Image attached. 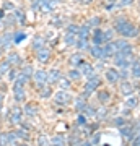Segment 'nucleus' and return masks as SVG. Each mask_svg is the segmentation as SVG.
Returning a JSON list of instances; mask_svg holds the SVG:
<instances>
[{
  "label": "nucleus",
  "mask_w": 140,
  "mask_h": 146,
  "mask_svg": "<svg viewBox=\"0 0 140 146\" xmlns=\"http://www.w3.org/2000/svg\"><path fill=\"white\" fill-rule=\"evenodd\" d=\"M114 29L119 34H122V37H137L139 36V28L132 25L130 21H127L125 18H117L114 25Z\"/></svg>",
  "instance_id": "nucleus-1"
},
{
  "label": "nucleus",
  "mask_w": 140,
  "mask_h": 146,
  "mask_svg": "<svg viewBox=\"0 0 140 146\" xmlns=\"http://www.w3.org/2000/svg\"><path fill=\"white\" fill-rule=\"evenodd\" d=\"M99 84H101V80H99L98 75H94V76L88 78V83L85 84V94H82V98H83V96H88L91 91H94V89L98 88Z\"/></svg>",
  "instance_id": "nucleus-2"
},
{
  "label": "nucleus",
  "mask_w": 140,
  "mask_h": 146,
  "mask_svg": "<svg viewBox=\"0 0 140 146\" xmlns=\"http://www.w3.org/2000/svg\"><path fill=\"white\" fill-rule=\"evenodd\" d=\"M70 99H72V96L67 93V91H59V93L54 94V101H56V104L59 106H65L70 102Z\"/></svg>",
  "instance_id": "nucleus-3"
},
{
  "label": "nucleus",
  "mask_w": 140,
  "mask_h": 146,
  "mask_svg": "<svg viewBox=\"0 0 140 146\" xmlns=\"http://www.w3.org/2000/svg\"><path fill=\"white\" fill-rule=\"evenodd\" d=\"M21 117H23V110L20 107H13L10 114V122L13 125H20L21 123Z\"/></svg>",
  "instance_id": "nucleus-4"
},
{
  "label": "nucleus",
  "mask_w": 140,
  "mask_h": 146,
  "mask_svg": "<svg viewBox=\"0 0 140 146\" xmlns=\"http://www.w3.org/2000/svg\"><path fill=\"white\" fill-rule=\"evenodd\" d=\"M80 73L82 75H85L86 78H91V76H94L96 73H94V68L90 65V63H86V62H83L82 65H80Z\"/></svg>",
  "instance_id": "nucleus-5"
},
{
  "label": "nucleus",
  "mask_w": 140,
  "mask_h": 146,
  "mask_svg": "<svg viewBox=\"0 0 140 146\" xmlns=\"http://www.w3.org/2000/svg\"><path fill=\"white\" fill-rule=\"evenodd\" d=\"M91 42H93L94 46H101L104 42V39H103V31L99 29V28H96L93 31V36H91Z\"/></svg>",
  "instance_id": "nucleus-6"
},
{
  "label": "nucleus",
  "mask_w": 140,
  "mask_h": 146,
  "mask_svg": "<svg viewBox=\"0 0 140 146\" xmlns=\"http://www.w3.org/2000/svg\"><path fill=\"white\" fill-rule=\"evenodd\" d=\"M34 80H36L38 84L42 88L44 83L47 81V72H44V70H38V72H34Z\"/></svg>",
  "instance_id": "nucleus-7"
},
{
  "label": "nucleus",
  "mask_w": 140,
  "mask_h": 146,
  "mask_svg": "<svg viewBox=\"0 0 140 146\" xmlns=\"http://www.w3.org/2000/svg\"><path fill=\"white\" fill-rule=\"evenodd\" d=\"M103 52H104V58H106V57H111V55H116L117 49H116L114 42H106V46L103 47Z\"/></svg>",
  "instance_id": "nucleus-8"
},
{
  "label": "nucleus",
  "mask_w": 140,
  "mask_h": 146,
  "mask_svg": "<svg viewBox=\"0 0 140 146\" xmlns=\"http://www.w3.org/2000/svg\"><path fill=\"white\" fill-rule=\"evenodd\" d=\"M90 52H91V55H93L96 60H103V58H104V52H103V47H101V46L90 47Z\"/></svg>",
  "instance_id": "nucleus-9"
},
{
  "label": "nucleus",
  "mask_w": 140,
  "mask_h": 146,
  "mask_svg": "<svg viewBox=\"0 0 140 146\" xmlns=\"http://www.w3.org/2000/svg\"><path fill=\"white\" fill-rule=\"evenodd\" d=\"M59 80H60V72L59 70H51V72L47 73V83H51V84H54V83H59Z\"/></svg>",
  "instance_id": "nucleus-10"
},
{
  "label": "nucleus",
  "mask_w": 140,
  "mask_h": 146,
  "mask_svg": "<svg viewBox=\"0 0 140 146\" xmlns=\"http://www.w3.org/2000/svg\"><path fill=\"white\" fill-rule=\"evenodd\" d=\"M106 80H108L109 83H116L117 80H119V72L114 70V68H109L106 70Z\"/></svg>",
  "instance_id": "nucleus-11"
},
{
  "label": "nucleus",
  "mask_w": 140,
  "mask_h": 146,
  "mask_svg": "<svg viewBox=\"0 0 140 146\" xmlns=\"http://www.w3.org/2000/svg\"><path fill=\"white\" fill-rule=\"evenodd\" d=\"M121 135L124 136V138H127V140H132L135 136V130L134 127H121Z\"/></svg>",
  "instance_id": "nucleus-12"
},
{
  "label": "nucleus",
  "mask_w": 140,
  "mask_h": 146,
  "mask_svg": "<svg viewBox=\"0 0 140 146\" xmlns=\"http://www.w3.org/2000/svg\"><path fill=\"white\" fill-rule=\"evenodd\" d=\"M49 57H51L49 49H44V47H42V49H39V50H38V60H39L41 63L47 62V60H49Z\"/></svg>",
  "instance_id": "nucleus-13"
},
{
  "label": "nucleus",
  "mask_w": 140,
  "mask_h": 146,
  "mask_svg": "<svg viewBox=\"0 0 140 146\" xmlns=\"http://www.w3.org/2000/svg\"><path fill=\"white\" fill-rule=\"evenodd\" d=\"M121 93L125 94V96H130V94L134 93V86L129 81H122V84H121Z\"/></svg>",
  "instance_id": "nucleus-14"
},
{
  "label": "nucleus",
  "mask_w": 140,
  "mask_h": 146,
  "mask_svg": "<svg viewBox=\"0 0 140 146\" xmlns=\"http://www.w3.org/2000/svg\"><path fill=\"white\" fill-rule=\"evenodd\" d=\"M83 63V55L82 54H73L72 57H70V65L73 67H80Z\"/></svg>",
  "instance_id": "nucleus-15"
},
{
  "label": "nucleus",
  "mask_w": 140,
  "mask_h": 146,
  "mask_svg": "<svg viewBox=\"0 0 140 146\" xmlns=\"http://www.w3.org/2000/svg\"><path fill=\"white\" fill-rule=\"evenodd\" d=\"M7 60L10 62V65H21V57L16 52L8 54V58H7Z\"/></svg>",
  "instance_id": "nucleus-16"
},
{
  "label": "nucleus",
  "mask_w": 140,
  "mask_h": 146,
  "mask_svg": "<svg viewBox=\"0 0 140 146\" xmlns=\"http://www.w3.org/2000/svg\"><path fill=\"white\" fill-rule=\"evenodd\" d=\"M13 15H15V18L20 21L21 25H26V16H25V13H23L21 8H15V10H13Z\"/></svg>",
  "instance_id": "nucleus-17"
},
{
  "label": "nucleus",
  "mask_w": 140,
  "mask_h": 146,
  "mask_svg": "<svg viewBox=\"0 0 140 146\" xmlns=\"http://www.w3.org/2000/svg\"><path fill=\"white\" fill-rule=\"evenodd\" d=\"M88 36H90V29L86 25L78 28V39H88Z\"/></svg>",
  "instance_id": "nucleus-18"
},
{
  "label": "nucleus",
  "mask_w": 140,
  "mask_h": 146,
  "mask_svg": "<svg viewBox=\"0 0 140 146\" xmlns=\"http://www.w3.org/2000/svg\"><path fill=\"white\" fill-rule=\"evenodd\" d=\"M75 46H77V49H80V50H86V49H90V42H88V39H78V41L75 42Z\"/></svg>",
  "instance_id": "nucleus-19"
},
{
  "label": "nucleus",
  "mask_w": 140,
  "mask_h": 146,
  "mask_svg": "<svg viewBox=\"0 0 140 146\" xmlns=\"http://www.w3.org/2000/svg\"><path fill=\"white\" fill-rule=\"evenodd\" d=\"M2 39H3V42H2V49H3V47H8L11 44V41H13V34H11V33H5V34L2 36Z\"/></svg>",
  "instance_id": "nucleus-20"
},
{
  "label": "nucleus",
  "mask_w": 140,
  "mask_h": 146,
  "mask_svg": "<svg viewBox=\"0 0 140 146\" xmlns=\"http://www.w3.org/2000/svg\"><path fill=\"white\" fill-rule=\"evenodd\" d=\"M33 47H34L36 50L42 49V47H44V37H41V36L34 37V41H33Z\"/></svg>",
  "instance_id": "nucleus-21"
},
{
  "label": "nucleus",
  "mask_w": 140,
  "mask_h": 146,
  "mask_svg": "<svg viewBox=\"0 0 140 146\" xmlns=\"http://www.w3.org/2000/svg\"><path fill=\"white\" fill-rule=\"evenodd\" d=\"M10 67H11V65H10V62H8V60H3V62L0 63V76L10 72Z\"/></svg>",
  "instance_id": "nucleus-22"
},
{
  "label": "nucleus",
  "mask_w": 140,
  "mask_h": 146,
  "mask_svg": "<svg viewBox=\"0 0 140 146\" xmlns=\"http://www.w3.org/2000/svg\"><path fill=\"white\" fill-rule=\"evenodd\" d=\"M7 140H8V145H13L18 141V133L16 131H8L7 133Z\"/></svg>",
  "instance_id": "nucleus-23"
},
{
  "label": "nucleus",
  "mask_w": 140,
  "mask_h": 146,
  "mask_svg": "<svg viewBox=\"0 0 140 146\" xmlns=\"http://www.w3.org/2000/svg\"><path fill=\"white\" fill-rule=\"evenodd\" d=\"M26 98V94H25V89L21 88V89H16L15 91V101L16 102H21V101H25Z\"/></svg>",
  "instance_id": "nucleus-24"
},
{
  "label": "nucleus",
  "mask_w": 140,
  "mask_h": 146,
  "mask_svg": "<svg viewBox=\"0 0 140 146\" xmlns=\"http://www.w3.org/2000/svg\"><path fill=\"white\" fill-rule=\"evenodd\" d=\"M51 143L54 146H64V145H65V140H64V136L57 135V136H54V138L51 140Z\"/></svg>",
  "instance_id": "nucleus-25"
},
{
  "label": "nucleus",
  "mask_w": 140,
  "mask_h": 146,
  "mask_svg": "<svg viewBox=\"0 0 140 146\" xmlns=\"http://www.w3.org/2000/svg\"><path fill=\"white\" fill-rule=\"evenodd\" d=\"M25 114L28 115V117H34V115H36V107L31 106V104H28L25 107Z\"/></svg>",
  "instance_id": "nucleus-26"
},
{
  "label": "nucleus",
  "mask_w": 140,
  "mask_h": 146,
  "mask_svg": "<svg viewBox=\"0 0 140 146\" xmlns=\"http://www.w3.org/2000/svg\"><path fill=\"white\" fill-rule=\"evenodd\" d=\"M132 75H134L135 78H140V62L132 63Z\"/></svg>",
  "instance_id": "nucleus-27"
},
{
  "label": "nucleus",
  "mask_w": 140,
  "mask_h": 146,
  "mask_svg": "<svg viewBox=\"0 0 140 146\" xmlns=\"http://www.w3.org/2000/svg\"><path fill=\"white\" fill-rule=\"evenodd\" d=\"M109 98H111V94H109L108 91H99L98 93V99L101 101V102H108Z\"/></svg>",
  "instance_id": "nucleus-28"
},
{
  "label": "nucleus",
  "mask_w": 140,
  "mask_h": 146,
  "mask_svg": "<svg viewBox=\"0 0 140 146\" xmlns=\"http://www.w3.org/2000/svg\"><path fill=\"white\" fill-rule=\"evenodd\" d=\"M59 86H60L64 91L68 89V88H70V80H68V78H62V76H60V80H59Z\"/></svg>",
  "instance_id": "nucleus-29"
},
{
  "label": "nucleus",
  "mask_w": 140,
  "mask_h": 146,
  "mask_svg": "<svg viewBox=\"0 0 140 146\" xmlns=\"http://www.w3.org/2000/svg\"><path fill=\"white\" fill-rule=\"evenodd\" d=\"M125 106L130 107V109H134V107L139 106V99H137V98H129V99L125 101Z\"/></svg>",
  "instance_id": "nucleus-30"
},
{
  "label": "nucleus",
  "mask_w": 140,
  "mask_h": 146,
  "mask_svg": "<svg viewBox=\"0 0 140 146\" xmlns=\"http://www.w3.org/2000/svg\"><path fill=\"white\" fill-rule=\"evenodd\" d=\"M75 42H77V39H75V34H65V44L67 46H75Z\"/></svg>",
  "instance_id": "nucleus-31"
},
{
  "label": "nucleus",
  "mask_w": 140,
  "mask_h": 146,
  "mask_svg": "<svg viewBox=\"0 0 140 146\" xmlns=\"http://www.w3.org/2000/svg\"><path fill=\"white\" fill-rule=\"evenodd\" d=\"M23 39H26L25 33H15V34H13V42H15V44H20Z\"/></svg>",
  "instance_id": "nucleus-32"
},
{
  "label": "nucleus",
  "mask_w": 140,
  "mask_h": 146,
  "mask_svg": "<svg viewBox=\"0 0 140 146\" xmlns=\"http://www.w3.org/2000/svg\"><path fill=\"white\" fill-rule=\"evenodd\" d=\"M113 34H114V29H108V31H103V39L104 42H109L113 39Z\"/></svg>",
  "instance_id": "nucleus-33"
},
{
  "label": "nucleus",
  "mask_w": 140,
  "mask_h": 146,
  "mask_svg": "<svg viewBox=\"0 0 140 146\" xmlns=\"http://www.w3.org/2000/svg\"><path fill=\"white\" fill-rule=\"evenodd\" d=\"M114 46H116V49H117V50H121V49H124V47L129 46V44H127V41H125V39H117V41H114Z\"/></svg>",
  "instance_id": "nucleus-34"
},
{
  "label": "nucleus",
  "mask_w": 140,
  "mask_h": 146,
  "mask_svg": "<svg viewBox=\"0 0 140 146\" xmlns=\"http://www.w3.org/2000/svg\"><path fill=\"white\" fill-rule=\"evenodd\" d=\"M99 21H101V18H99V16H93V18H90V21L88 23H86V26H96L98 28V25H99Z\"/></svg>",
  "instance_id": "nucleus-35"
},
{
  "label": "nucleus",
  "mask_w": 140,
  "mask_h": 146,
  "mask_svg": "<svg viewBox=\"0 0 140 146\" xmlns=\"http://www.w3.org/2000/svg\"><path fill=\"white\" fill-rule=\"evenodd\" d=\"M80 75H82L80 70H75V68H73V70L68 72V80H78V78H80Z\"/></svg>",
  "instance_id": "nucleus-36"
},
{
  "label": "nucleus",
  "mask_w": 140,
  "mask_h": 146,
  "mask_svg": "<svg viewBox=\"0 0 140 146\" xmlns=\"http://www.w3.org/2000/svg\"><path fill=\"white\" fill-rule=\"evenodd\" d=\"M38 145H39V146H49V145H51V141L47 140V136L41 135L39 138H38Z\"/></svg>",
  "instance_id": "nucleus-37"
},
{
  "label": "nucleus",
  "mask_w": 140,
  "mask_h": 146,
  "mask_svg": "<svg viewBox=\"0 0 140 146\" xmlns=\"http://www.w3.org/2000/svg\"><path fill=\"white\" fill-rule=\"evenodd\" d=\"M51 96H52V89L49 86H44L41 89V98H51Z\"/></svg>",
  "instance_id": "nucleus-38"
},
{
  "label": "nucleus",
  "mask_w": 140,
  "mask_h": 146,
  "mask_svg": "<svg viewBox=\"0 0 140 146\" xmlns=\"http://www.w3.org/2000/svg\"><path fill=\"white\" fill-rule=\"evenodd\" d=\"M21 73H23V75H26L28 78H29L31 75H34V73H33V67H31V65H25V67H23V70H21Z\"/></svg>",
  "instance_id": "nucleus-39"
},
{
  "label": "nucleus",
  "mask_w": 140,
  "mask_h": 146,
  "mask_svg": "<svg viewBox=\"0 0 140 146\" xmlns=\"http://www.w3.org/2000/svg\"><path fill=\"white\" fill-rule=\"evenodd\" d=\"M67 33L68 34H78V26H75V25L67 26Z\"/></svg>",
  "instance_id": "nucleus-40"
},
{
  "label": "nucleus",
  "mask_w": 140,
  "mask_h": 146,
  "mask_svg": "<svg viewBox=\"0 0 140 146\" xmlns=\"http://www.w3.org/2000/svg\"><path fill=\"white\" fill-rule=\"evenodd\" d=\"M3 10H5V11H11V10H15V5H13L11 2H5V3H3Z\"/></svg>",
  "instance_id": "nucleus-41"
},
{
  "label": "nucleus",
  "mask_w": 140,
  "mask_h": 146,
  "mask_svg": "<svg viewBox=\"0 0 140 146\" xmlns=\"http://www.w3.org/2000/svg\"><path fill=\"white\" fill-rule=\"evenodd\" d=\"M77 122H78V125H86V117L80 114V115L77 117Z\"/></svg>",
  "instance_id": "nucleus-42"
},
{
  "label": "nucleus",
  "mask_w": 140,
  "mask_h": 146,
  "mask_svg": "<svg viewBox=\"0 0 140 146\" xmlns=\"http://www.w3.org/2000/svg\"><path fill=\"white\" fill-rule=\"evenodd\" d=\"M85 107H86V104H85L82 99H78L77 101V109L80 110V112H83V110H85Z\"/></svg>",
  "instance_id": "nucleus-43"
},
{
  "label": "nucleus",
  "mask_w": 140,
  "mask_h": 146,
  "mask_svg": "<svg viewBox=\"0 0 140 146\" xmlns=\"http://www.w3.org/2000/svg\"><path fill=\"white\" fill-rule=\"evenodd\" d=\"M114 123L117 127H124L125 125V120L122 119V117H117V119H114Z\"/></svg>",
  "instance_id": "nucleus-44"
},
{
  "label": "nucleus",
  "mask_w": 140,
  "mask_h": 146,
  "mask_svg": "<svg viewBox=\"0 0 140 146\" xmlns=\"http://www.w3.org/2000/svg\"><path fill=\"white\" fill-rule=\"evenodd\" d=\"M39 8H41V2H39V0H34V2H33L31 3V10H39Z\"/></svg>",
  "instance_id": "nucleus-45"
},
{
  "label": "nucleus",
  "mask_w": 140,
  "mask_h": 146,
  "mask_svg": "<svg viewBox=\"0 0 140 146\" xmlns=\"http://www.w3.org/2000/svg\"><path fill=\"white\" fill-rule=\"evenodd\" d=\"M15 20H16L15 15H10V16L5 20V23H7V25H15Z\"/></svg>",
  "instance_id": "nucleus-46"
},
{
  "label": "nucleus",
  "mask_w": 140,
  "mask_h": 146,
  "mask_svg": "<svg viewBox=\"0 0 140 146\" xmlns=\"http://www.w3.org/2000/svg\"><path fill=\"white\" fill-rule=\"evenodd\" d=\"M127 76H129V72H127L125 68H122V70L119 72V78H124V80H125Z\"/></svg>",
  "instance_id": "nucleus-47"
},
{
  "label": "nucleus",
  "mask_w": 140,
  "mask_h": 146,
  "mask_svg": "<svg viewBox=\"0 0 140 146\" xmlns=\"http://www.w3.org/2000/svg\"><path fill=\"white\" fill-rule=\"evenodd\" d=\"M83 112H85L86 115H94V109H93V107H88V106L85 107V110H83Z\"/></svg>",
  "instance_id": "nucleus-48"
},
{
  "label": "nucleus",
  "mask_w": 140,
  "mask_h": 146,
  "mask_svg": "<svg viewBox=\"0 0 140 146\" xmlns=\"http://www.w3.org/2000/svg\"><path fill=\"white\" fill-rule=\"evenodd\" d=\"M134 0H119V7H127V5H130Z\"/></svg>",
  "instance_id": "nucleus-49"
},
{
  "label": "nucleus",
  "mask_w": 140,
  "mask_h": 146,
  "mask_svg": "<svg viewBox=\"0 0 140 146\" xmlns=\"http://www.w3.org/2000/svg\"><path fill=\"white\" fill-rule=\"evenodd\" d=\"M99 138H101V135H99V133L93 135V140H91V143H93V145H99Z\"/></svg>",
  "instance_id": "nucleus-50"
},
{
  "label": "nucleus",
  "mask_w": 140,
  "mask_h": 146,
  "mask_svg": "<svg viewBox=\"0 0 140 146\" xmlns=\"http://www.w3.org/2000/svg\"><path fill=\"white\" fill-rule=\"evenodd\" d=\"M8 78L15 81L16 80V70H10V72H8Z\"/></svg>",
  "instance_id": "nucleus-51"
},
{
  "label": "nucleus",
  "mask_w": 140,
  "mask_h": 146,
  "mask_svg": "<svg viewBox=\"0 0 140 146\" xmlns=\"http://www.w3.org/2000/svg\"><path fill=\"white\" fill-rule=\"evenodd\" d=\"M104 10H108V11H111V10H114V3H108V5L104 7Z\"/></svg>",
  "instance_id": "nucleus-52"
},
{
  "label": "nucleus",
  "mask_w": 140,
  "mask_h": 146,
  "mask_svg": "<svg viewBox=\"0 0 140 146\" xmlns=\"http://www.w3.org/2000/svg\"><path fill=\"white\" fill-rule=\"evenodd\" d=\"M60 25H62V23H60L59 20H54V26H60Z\"/></svg>",
  "instance_id": "nucleus-53"
},
{
  "label": "nucleus",
  "mask_w": 140,
  "mask_h": 146,
  "mask_svg": "<svg viewBox=\"0 0 140 146\" xmlns=\"http://www.w3.org/2000/svg\"><path fill=\"white\" fill-rule=\"evenodd\" d=\"M80 2H82V3H91L93 0H80Z\"/></svg>",
  "instance_id": "nucleus-54"
},
{
  "label": "nucleus",
  "mask_w": 140,
  "mask_h": 146,
  "mask_svg": "<svg viewBox=\"0 0 140 146\" xmlns=\"http://www.w3.org/2000/svg\"><path fill=\"white\" fill-rule=\"evenodd\" d=\"M3 13H5V10H0V18L3 16Z\"/></svg>",
  "instance_id": "nucleus-55"
},
{
  "label": "nucleus",
  "mask_w": 140,
  "mask_h": 146,
  "mask_svg": "<svg viewBox=\"0 0 140 146\" xmlns=\"http://www.w3.org/2000/svg\"><path fill=\"white\" fill-rule=\"evenodd\" d=\"M2 99H3V94L0 93V104H2Z\"/></svg>",
  "instance_id": "nucleus-56"
},
{
  "label": "nucleus",
  "mask_w": 140,
  "mask_h": 146,
  "mask_svg": "<svg viewBox=\"0 0 140 146\" xmlns=\"http://www.w3.org/2000/svg\"><path fill=\"white\" fill-rule=\"evenodd\" d=\"M2 42H3V39H2V34H0V47H2Z\"/></svg>",
  "instance_id": "nucleus-57"
},
{
  "label": "nucleus",
  "mask_w": 140,
  "mask_h": 146,
  "mask_svg": "<svg viewBox=\"0 0 140 146\" xmlns=\"http://www.w3.org/2000/svg\"><path fill=\"white\" fill-rule=\"evenodd\" d=\"M108 2H109V3H114V0H108Z\"/></svg>",
  "instance_id": "nucleus-58"
},
{
  "label": "nucleus",
  "mask_w": 140,
  "mask_h": 146,
  "mask_svg": "<svg viewBox=\"0 0 140 146\" xmlns=\"http://www.w3.org/2000/svg\"><path fill=\"white\" fill-rule=\"evenodd\" d=\"M18 146H28V145H18Z\"/></svg>",
  "instance_id": "nucleus-59"
},
{
  "label": "nucleus",
  "mask_w": 140,
  "mask_h": 146,
  "mask_svg": "<svg viewBox=\"0 0 140 146\" xmlns=\"http://www.w3.org/2000/svg\"><path fill=\"white\" fill-rule=\"evenodd\" d=\"M0 112H2V104H0Z\"/></svg>",
  "instance_id": "nucleus-60"
},
{
  "label": "nucleus",
  "mask_w": 140,
  "mask_h": 146,
  "mask_svg": "<svg viewBox=\"0 0 140 146\" xmlns=\"http://www.w3.org/2000/svg\"><path fill=\"white\" fill-rule=\"evenodd\" d=\"M0 54H2V47H0Z\"/></svg>",
  "instance_id": "nucleus-61"
},
{
  "label": "nucleus",
  "mask_w": 140,
  "mask_h": 146,
  "mask_svg": "<svg viewBox=\"0 0 140 146\" xmlns=\"http://www.w3.org/2000/svg\"><path fill=\"white\" fill-rule=\"evenodd\" d=\"M103 146H108V145H103Z\"/></svg>",
  "instance_id": "nucleus-62"
}]
</instances>
